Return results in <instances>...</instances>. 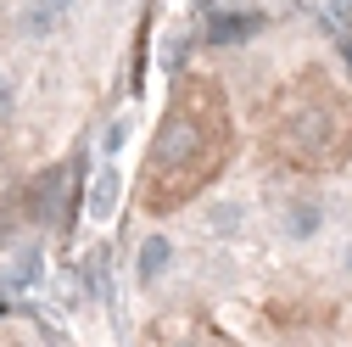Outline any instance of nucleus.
<instances>
[{
  "mask_svg": "<svg viewBox=\"0 0 352 347\" xmlns=\"http://www.w3.org/2000/svg\"><path fill=\"white\" fill-rule=\"evenodd\" d=\"M73 168L78 162H56V168H45L39 180H28L23 185V219H34V224H45V230H62L73 213H67V185H73Z\"/></svg>",
  "mask_w": 352,
  "mask_h": 347,
  "instance_id": "1",
  "label": "nucleus"
},
{
  "mask_svg": "<svg viewBox=\"0 0 352 347\" xmlns=\"http://www.w3.org/2000/svg\"><path fill=\"white\" fill-rule=\"evenodd\" d=\"M173 264H179V241H173L168 230H146L140 246H135V280H140V291H157L173 275Z\"/></svg>",
  "mask_w": 352,
  "mask_h": 347,
  "instance_id": "2",
  "label": "nucleus"
},
{
  "mask_svg": "<svg viewBox=\"0 0 352 347\" xmlns=\"http://www.w3.org/2000/svg\"><path fill=\"white\" fill-rule=\"evenodd\" d=\"M274 224H280V235H285L291 246H307V241H319V235H324L330 213H324L319 196H291V202L274 213Z\"/></svg>",
  "mask_w": 352,
  "mask_h": 347,
  "instance_id": "3",
  "label": "nucleus"
},
{
  "mask_svg": "<svg viewBox=\"0 0 352 347\" xmlns=\"http://www.w3.org/2000/svg\"><path fill=\"white\" fill-rule=\"evenodd\" d=\"M201 34L212 45H241V39L263 34V12H224V6H207L201 12Z\"/></svg>",
  "mask_w": 352,
  "mask_h": 347,
  "instance_id": "4",
  "label": "nucleus"
},
{
  "mask_svg": "<svg viewBox=\"0 0 352 347\" xmlns=\"http://www.w3.org/2000/svg\"><path fill=\"white\" fill-rule=\"evenodd\" d=\"M39 275H45V246H39V241L12 246L6 264H0V286H6V291H34Z\"/></svg>",
  "mask_w": 352,
  "mask_h": 347,
  "instance_id": "5",
  "label": "nucleus"
},
{
  "mask_svg": "<svg viewBox=\"0 0 352 347\" xmlns=\"http://www.w3.org/2000/svg\"><path fill=\"white\" fill-rule=\"evenodd\" d=\"M62 23H67V12H56L51 0H23L17 6V34L23 39H51Z\"/></svg>",
  "mask_w": 352,
  "mask_h": 347,
  "instance_id": "6",
  "label": "nucleus"
},
{
  "mask_svg": "<svg viewBox=\"0 0 352 347\" xmlns=\"http://www.w3.org/2000/svg\"><path fill=\"white\" fill-rule=\"evenodd\" d=\"M196 224H201L207 235H218V241H230V235L246 230V207H241V202H212V207L196 213Z\"/></svg>",
  "mask_w": 352,
  "mask_h": 347,
  "instance_id": "7",
  "label": "nucleus"
},
{
  "mask_svg": "<svg viewBox=\"0 0 352 347\" xmlns=\"http://www.w3.org/2000/svg\"><path fill=\"white\" fill-rule=\"evenodd\" d=\"M90 219H112V207H118V162H107V168H96V180H90Z\"/></svg>",
  "mask_w": 352,
  "mask_h": 347,
  "instance_id": "8",
  "label": "nucleus"
},
{
  "mask_svg": "<svg viewBox=\"0 0 352 347\" xmlns=\"http://www.w3.org/2000/svg\"><path fill=\"white\" fill-rule=\"evenodd\" d=\"M123 146H129V118H107V123H101V151H107V162H118Z\"/></svg>",
  "mask_w": 352,
  "mask_h": 347,
  "instance_id": "9",
  "label": "nucleus"
},
{
  "mask_svg": "<svg viewBox=\"0 0 352 347\" xmlns=\"http://www.w3.org/2000/svg\"><path fill=\"white\" fill-rule=\"evenodd\" d=\"M12 118H17V84H12L6 73H0V129H6Z\"/></svg>",
  "mask_w": 352,
  "mask_h": 347,
  "instance_id": "10",
  "label": "nucleus"
},
{
  "mask_svg": "<svg viewBox=\"0 0 352 347\" xmlns=\"http://www.w3.org/2000/svg\"><path fill=\"white\" fill-rule=\"evenodd\" d=\"M336 275H341V280H346V286H352V241H346V246H341V264H336Z\"/></svg>",
  "mask_w": 352,
  "mask_h": 347,
  "instance_id": "11",
  "label": "nucleus"
},
{
  "mask_svg": "<svg viewBox=\"0 0 352 347\" xmlns=\"http://www.w3.org/2000/svg\"><path fill=\"white\" fill-rule=\"evenodd\" d=\"M51 6H56V12H73V0H51Z\"/></svg>",
  "mask_w": 352,
  "mask_h": 347,
  "instance_id": "12",
  "label": "nucleus"
},
{
  "mask_svg": "<svg viewBox=\"0 0 352 347\" xmlns=\"http://www.w3.org/2000/svg\"><path fill=\"white\" fill-rule=\"evenodd\" d=\"M173 347H201V341H173Z\"/></svg>",
  "mask_w": 352,
  "mask_h": 347,
  "instance_id": "13",
  "label": "nucleus"
}]
</instances>
